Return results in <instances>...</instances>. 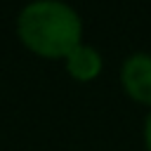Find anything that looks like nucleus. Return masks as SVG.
I'll use <instances>...</instances> for the list:
<instances>
[{"label":"nucleus","instance_id":"obj_1","mask_svg":"<svg viewBox=\"0 0 151 151\" xmlns=\"http://www.w3.org/2000/svg\"><path fill=\"white\" fill-rule=\"evenodd\" d=\"M17 33L21 42L47 59H59L80 45L83 24L73 7L61 0H35L19 12Z\"/></svg>","mask_w":151,"mask_h":151},{"label":"nucleus","instance_id":"obj_2","mask_svg":"<svg viewBox=\"0 0 151 151\" xmlns=\"http://www.w3.org/2000/svg\"><path fill=\"white\" fill-rule=\"evenodd\" d=\"M120 83L134 101L151 106V54L137 52L127 57L120 68Z\"/></svg>","mask_w":151,"mask_h":151},{"label":"nucleus","instance_id":"obj_3","mask_svg":"<svg viewBox=\"0 0 151 151\" xmlns=\"http://www.w3.org/2000/svg\"><path fill=\"white\" fill-rule=\"evenodd\" d=\"M66 71L80 80V83H87V80H94L99 73H101V54L90 47V45H78L76 50H71L66 54Z\"/></svg>","mask_w":151,"mask_h":151},{"label":"nucleus","instance_id":"obj_4","mask_svg":"<svg viewBox=\"0 0 151 151\" xmlns=\"http://www.w3.org/2000/svg\"><path fill=\"white\" fill-rule=\"evenodd\" d=\"M144 144H146V151H151V113L146 116V123H144Z\"/></svg>","mask_w":151,"mask_h":151}]
</instances>
